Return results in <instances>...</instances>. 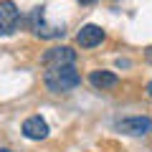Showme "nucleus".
Here are the masks:
<instances>
[{
	"instance_id": "nucleus-1",
	"label": "nucleus",
	"mask_w": 152,
	"mask_h": 152,
	"mask_svg": "<svg viewBox=\"0 0 152 152\" xmlns=\"http://www.w3.org/2000/svg\"><path fill=\"white\" fill-rule=\"evenodd\" d=\"M43 84L51 94H66L81 84V74L74 66H58V69H48L43 74Z\"/></svg>"
},
{
	"instance_id": "nucleus-2",
	"label": "nucleus",
	"mask_w": 152,
	"mask_h": 152,
	"mask_svg": "<svg viewBox=\"0 0 152 152\" xmlns=\"http://www.w3.org/2000/svg\"><path fill=\"white\" fill-rule=\"evenodd\" d=\"M41 64L46 69H58V66H74L76 64V51L71 46H53L41 56Z\"/></svg>"
},
{
	"instance_id": "nucleus-3",
	"label": "nucleus",
	"mask_w": 152,
	"mask_h": 152,
	"mask_svg": "<svg viewBox=\"0 0 152 152\" xmlns=\"http://www.w3.org/2000/svg\"><path fill=\"white\" fill-rule=\"evenodd\" d=\"M20 26V10L13 0H0V36H10Z\"/></svg>"
},
{
	"instance_id": "nucleus-4",
	"label": "nucleus",
	"mask_w": 152,
	"mask_h": 152,
	"mask_svg": "<svg viewBox=\"0 0 152 152\" xmlns=\"http://www.w3.org/2000/svg\"><path fill=\"white\" fill-rule=\"evenodd\" d=\"M117 129L124 132V134H132V137H145L152 129V119L150 117H127V119L117 122Z\"/></svg>"
},
{
	"instance_id": "nucleus-5",
	"label": "nucleus",
	"mask_w": 152,
	"mask_h": 152,
	"mask_svg": "<svg viewBox=\"0 0 152 152\" xmlns=\"http://www.w3.org/2000/svg\"><path fill=\"white\" fill-rule=\"evenodd\" d=\"M107 38V33H104L102 26H94V23H89V26H84L81 31L76 33V43L81 46V48H94V46H99Z\"/></svg>"
},
{
	"instance_id": "nucleus-6",
	"label": "nucleus",
	"mask_w": 152,
	"mask_h": 152,
	"mask_svg": "<svg viewBox=\"0 0 152 152\" xmlns=\"http://www.w3.org/2000/svg\"><path fill=\"white\" fill-rule=\"evenodd\" d=\"M89 84L99 91H107V89H114L119 84V76L114 74V71H107V69H96L89 74Z\"/></svg>"
},
{
	"instance_id": "nucleus-7",
	"label": "nucleus",
	"mask_w": 152,
	"mask_h": 152,
	"mask_svg": "<svg viewBox=\"0 0 152 152\" xmlns=\"http://www.w3.org/2000/svg\"><path fill=\"white\" fill-rule=\"evenodd\" d=\"M23 134L28 137V140H46L48 137V124H46V119H41V117H28L26 122H23Z\"/></svg>"
},
{
	"instance_id": "nucleus-8",
	"label": "nucleus",
	"mask_w": 152,
	"mask_h": 152,
	"mask_svg": "<svg viewBox=\"0 0 152 152\" xmlns=\"http://www.w3.org/2000/svg\"><path fill=\"white\" fill-rule=\"evenodd\" d=\"M33 33H36L38 38H56V36H64V31H61V28H46V26H36V28H33Z\"/></svg>"
},
{
	"instance_id": "nucleus-9",
	"label": "nucleus",
	"mask_w": 152,
	"mask_h": 152,
	"mask_svg": "<svg viewBox=\"0 0 152 152\" xmlns=\"http://www.w3.org/2000/svg\"><path fill=\"white\" fill-rule=\"evenodd\" d=\"M145 61H147V64H152V46L145 51Z\"/></svg>"
},
{
	"instance_id": "nucleus-10",
	"label": "nucleus",
	"mask_w": 152,
	"mask_h": 152,
	"mask_svg": "<svg viewBox=\"0 0 152 152\" xmlns=\"http://www.w3.org/2000/svg\"><path fill=\"white\" fill-rule=\"evenodd\" d=\"M147 96H150V99H152V81H150V84H147Z\"/></svg>"
},
{
	"instance_id": "nucleus-11",
	"label": "nucleus",
	"mask_w": 152,
	"mask_h": 152,
	"mask_svg": "<svg viewBox=\"0 0 152 152\" xmlns=\"http://www.w3.org/2000/svg\"><path fill=\"white\" fill-rule=\"evenodd\" d=\"M81 3H94V0H81Z\"/></svg>"
},
{
	"instance_id": "nucleus-12",
	"label": "nucleus",
	"mask_w": 152,
	"mask_h": 152,
	"mask_svg": "<svg viewBox=\"0 0 152 152\" xmlns=\"http://www.w3.org/2000/svg\"><path fill=\"white\" fill-rule=\"evenodd\" d=\"M0 152H10V150H5V147H3V150H0Z\"/></svg>"
}]
</instances>
